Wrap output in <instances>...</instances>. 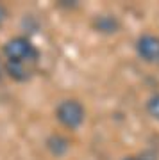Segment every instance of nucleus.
<instances>
[{"label":"nucleus","mask_w":159,"mask_h":160,"mask_svg":"<svg viewBox=\"0 0 159 160\" xmlns=\"http://www.w3.org/2000/svg\"><path fill=\"white\" fill-rule=\"evenodd\" d=\"M4 55L7 62H22V64H32L38 61V50L36 46L23 36H16L9 39L4 45Z\"/></svg>","instance_id":"nucleus-1"},{"label":"nucleus","mask_w":159,"mask_h":160,"mask_svg":"<svg viewBox=\"0 0 159 160\" xmlns=\"http://www.w3.org/2000/svg\"><path fill=\"white\" fill-rule=\"evenodd\" d=\"M56 118L64 128L68 130H77L86 118V110L82 103L77 100H63L56 109Z\"/></svg>","instance_id":"nucleus-2"},{"label":"nucleus","mask_w":159,"mask_h":160,"mask_svg":"<svg viewBox=\"0 0 159 160\" xmlns=\"http://www.w3.org/2000/svg\"><path fill=\"white\" fill-rule=\"evenodd\" d=\"M136 52L147 62H159V38L154 34H141L136 41Z\"/></svg>","instance_id":"nucleus-3"},{"label":"nucleus","mask_w":159,"mask_h":160,"mask_svg":"<svg viewBox=\"0 0 159 160\" xmlns=\"http://www.w3.org/2000/svg\"><path fill=\"white\" fill-rule=\"evenodd\" d=\"M4 69L7 71V75L14 78L16 82H25L30 78V69L29 64H22V62H7L4 66Z\"/></svg>","instance_id":"nucleus-4"},{"label":"nucleus","mask_w":159,"mask_h":160,"mask_svg":"<svg viewBox=\"0 0 159 160\" xmlns=\"http://www.w3.org/2000/svg\"><path fill=\"white\" fill-rule=\"evenodd\" d=\"M47 148L50 151L54 157H63V155L68 151V141L63 137V135H50V137L47 139Z\"/></svg>","instance_id":"nucleus-5"},{"label":"nucleus","mask_w":159,"mask_h":160,"mask_svg":"<svg viewBox=\"0 0 159 160\" xmlns=\"http://www.w3.org/2000/svg\"><path fill=\"white\" fill-rule=\"evenodd\" d=\"M95 27L100 32H114L118 29V22L113 16H98L95 20Z\"/></svg>","instance_id":"nucleus-6"},{"label":"nucleus","mask_w":159,"mask_h":160,"mask_svg":"<svg viewBox=\"0 0 159 160\" xmlns=\"http://www.w3.org/2000/svg\"><path fill=\"white\" fill-rule=\"evenodd\" d=\"M147 112L150 114V118H154V119L159 121V92L148 98V102H147Z\"/></svg>","instance_id":"nucleus-7"},{"label":"nucleus","mask_w":159,"mask_h":160,"mask_svg":"<svg viewBox=\"0 0 159 160\" xmlns=\"http://www.w3.org/2000/svg\"><path fill=\"white\" fill-rule=\"evenodd\" d=\"M6 18H7V9L2 6V4H0V25L6 22Z\"/></svg>","instance_id":"nucleus-8"},{"label":"nucleus","mask_w":159,"mask_h":160,"mask_svg":"<svg viewBox=\"0 0 159 160\" xmlns=\"http://www.w3.org/2000/svg\"><path fill=\"white\" fill-rule=\"evenodd\" d=\"M2 75H4V64H2V61H0V78H2Z\"/></svg>","instance_id":"nucleus-9"},{"label":"nucleus","mask_w":159,"mask_h":160,"mask_svg":"<svg viewBox=\"0 0 159 160\" xmlns=\"http://www.w3.org/2000/svg\"><path fill=\"white\" fill-rule=\"evenodd\" d=\"M123 160H140V157H125Z\"/></svg>","instance_id":"nucleus-10"}]
</instances>
